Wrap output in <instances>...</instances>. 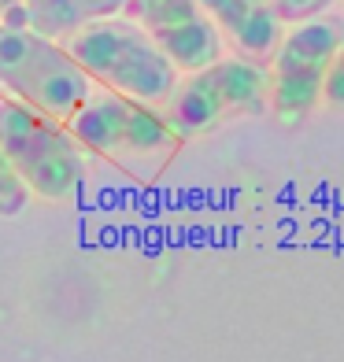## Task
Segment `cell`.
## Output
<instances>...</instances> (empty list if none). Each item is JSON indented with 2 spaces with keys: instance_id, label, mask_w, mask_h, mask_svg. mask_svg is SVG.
<instances>
[{
  "instance_id": "6da1fadb",
  "label": "cell",
  "mask_w": 344,
  "mask_h": 362,
  "mask_svg": "<svg viewBox=\"0 0 344 362\" xmlns=\"http://www.w3.org/2000/svg\"><path fill=\"white\" fill-rule=\"evenodd\" d=\"M63 48L93 86L137 100L144 107L167 104L171 93L178 89L174 63L152 45V37L141 26H134L122 15L81 30L78 37L63 41Z\"/></svg>"
},
{
  "instance_id": "7a4b0ae2",
  "label": "cell",
  "mask_w": 344,
  "mask_h": 362,
  "mask_svg": "<svg viewBox=\"0 0 344 362\" xmlns=\"http://www.w3.org/2000/svg\"><path fill=\"white\" fill-rule=\"evenodd\" d=\"M93 93V81L67 48L19 23H0V96L56 122H67Z\"/></svg>"
},
{
  "instance_id": "3957f363",
  "label": "cell",
  "mask_w": 344,
  "mask_h": 362,
  "mask_svg": "<svg viewBox=\"0 0 344 362\" xmlns=\"http://www.w3.org/2000/svg\"><path fill=\"white\" fill-rule=\"evenodd\" d=\"M0 156L11 163L26 192L41 200H67L86 174L81 144L67 126L11 100H0Z\"/></svg>"
},
{
  "instance_id": "277c9868",
  "label": "cell",
  "mask_w": 344,
  "mask_h": 362,
  "mask_svg": "<svg viewBox=\"0 0 344 362\" xmlns=\"http://www.w3.org/2000/svg\"><path fill=\"white\" fill-rule=\"evenodd\" d=\"M63 126L81 144V152L104 156L122 167L163 163L178 148V134L156 107L115 96L108 89H93Z\"/></svg>"
},
{
  "instance_id": "5b68a950",
  "label": "cell",
  "mask_w": 344,
  "mask_h": 362,
  "mask_svg": "<svg viewBox=\"0 0 344 362\" xmlns=\"http://www.w3.org/2000/svg\"><path fill=\"white\" fill-rule=\"evenodd\" d=\"M270 100L267 71L252 59H219L204 71L178 78V89L167 100V122L182 137H200L229 119L263 115Z\"/></svg>"
},
{
  "instance_id": "8992f818",
  "label": "cell",
  "mask_w": 344,
  "mask_h": 362,
  "mask_svg": "<svg viewBox=\"0 0 344 362\" xmlns=\"http://www.w3.org/2000/svg\"><path fill=\"white\" fill-rule=\"evenodd\" d=\"M340 48V30L326 19L289 26L270 56V115L285 126L304 122L322 104L326 74L333 67V56Z\"/></svg>"
},
{
  "instance_id": "52a82bcc",
  "label": "cell",
  "mask_w": 344,
  "mask_h": 362,
  "mask_svg": "<svg viewBox=\"0 0 344 362\" xmlns=\"http://www.w3.org/2000/svg\"><path fill=\"white\" fill-rule=\"evenodd\" d=\"M122 19L141 26L178 74L204 71L222 59V37L196 0H126Z\"/></svg>"
},
{
  "instance_id": "ba28073f",
  "label": "cell",
  "mask_w": 344,
  "mask_h": 362,
  "mask_svg": "<svg viewBox=\"0 0 344 362\" xmlns=\"http://www.w3.org/2000/svg\"><path fill=\"white\" fill-rule=\"evenodd\" d=\"M219 30L237 45L241 59H270L282 41V23L270 8V0H196Z\"/></svg>"
},
{
  "instance_id": "9c48e42d",
  "label": "cell",
  "mask_w": 344,
  "mask_h": 362,
  "mask_svg": "<svg viewBox=\"0 0 344 362\" xmlns=\"http://www.w3.org/2000/svg\"><path fill=\"white\" fill-rule=\"evenodd\" d=\"M122 11H126V0H26L8 23H19L34 30V34L63 45L96 23L119 19Z\"/></svg>"
},
{
  "instance_id": "30bf717a",
  "label": "cell",
  "mask_w": 344,
  "mask_h": 362,
  "mask_svg": "<svg viewBox=\"0 0 344 362\" xmlns=\"http://www.w3.org/2000/svg\"><path fill=\"white\" fill-rule=\"evenodd\" d=\"M270 8L282 26H300V23H315L319 15L333 8V0H270Z\"/></svg>"
},
{
  "instance_id": "8fae6325",
  "label": "cell",
  "mask_w": 344,
  "mask_h": 362,
  "mask_svg": "<svg viewBox=\"0 0 344 362\" xmlns=\"http://www.w3.org/2000/svg\"><path fill=\"white\" fill-rule=\"evenodd\" d=\"M26 200H30L26 185L19 181V174L11 170V163L0 156V215H19L26 207Z\"/></svg>"
},
{
  "instance_id": "7c38bea8",
  "label": "cell",
  "mask_w": 344,
  "mask_h": 362,
  "mask_svg": "<svg viewBox=\"0 0 344 362\" xmlns=\"http://www.w3.org/2000/svg\"><path fill=\"white\" fill-rule=\"evenodd\" d=\"M322 100L330 104V107H337V111H344V41H340V48H337V56H333L330 74H326Z\"/></svg>"
},
{
  "instance_id": "4fadbf2b",
  "label": "cell",
  "mask_w": 344,
  "mask_h": 362,
  "mask_svg": "<svg viewBox=\"0 0 344 362\" xmlns=\"http://www.w3.org/2000/svg\"><path fill=\"white\" fill-rule=\"evenodd\" d=\"M23 4H26V0H0V23H8L11 15L23 8Z\"/></svg>"
}]
</instances>
